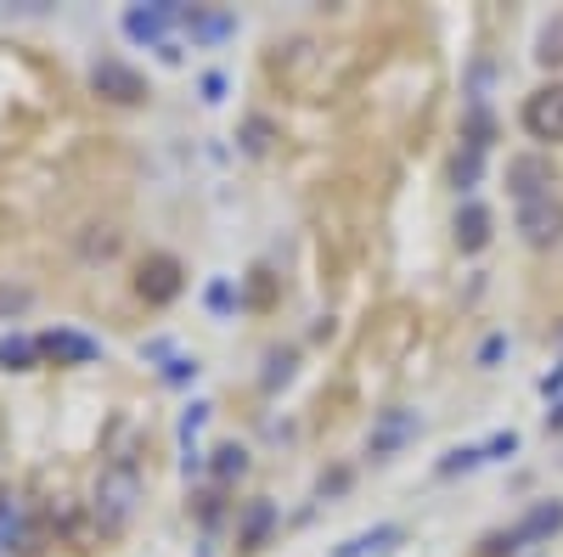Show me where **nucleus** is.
Here are the masks:
<instances>
[{
	"label": "nucleus",
	"instance_id": "nucleus-9",
	"mask_svg": "<svg viewBox=\"0 0 563 557\" xmlns=\"http://www.w3.org/2000/svg\"><path fill=\"white\" fill-rule=\"evenodd\" d=\"M558 530H563V501H541V506H530V513H525V524L512 530V541H547Z\"/></svg>",
	"mask_w": 563,
	"mask_h": 557
},
{
	"label": "nucleus",
	"instance_id": "nucleus-11",
	"mask_svg": "<svg viewBox=\"0 0 563 557\" xmlns=\"http://www.w3.org/2000/svg\"><path fill=\"white\" fill-rule=\"evenodd\" d=\"M34 360H40V338H0V366L29 371Z\"/></svg>",
	"mask_w": 563,
	"mask_h": 557
},
{
	"label": "nucleus",
	"instance_id": "nucleus-8",
	"mask_svg": "<svg viewBox=\"0 0 563 557\" xmlns=\"http://www.w3.org/2000/svg\"><path fill=\"white\" fill-rule=\"evenodd\" d=\"M485 243H490V209L485 203H462V214H456V248L479 254Z\"/></svg>",
	"mask_w": 563,
	"mask_h": 557
},
{
	"label": "nucleus",
	"instance_id": "nucleus-19",
	"mask_svg": "<svg viewBox=\"0 0 563 557\" xmlns=\"http://www.w3.org/2000/svg\"><path fill=\"white\" fill-rule=\"evenodd\" d=\"M512 450H519V439H512V434H501V439H490V456H512Z\"/></svg>",
	"mask_w": 563,
	"mask_h": 557
},
{
	"label": "nucleus",
	"instance_id": "nucleus-17",
	"mask_svg": "<svg viewBox=\"0 0 563 557\" xmlns=\"http://www.w3.org/2000/svg\"><path fill=\"white\" fill-rule=\"evenodd\" d=\"M265 135H271V124H265V119H254V124H249V147H254V153L265 147Z\"/></svg>",
	"mask_w": 563,
	"mask_h": 557
},
{
	"label": "nucleus",
	"instance_id": "nucleus-4",
	"mask_svg": "<svg viewBox=\"0 0 563 557\" xmlns=\"http://www.w3.org/2000/svg\"><path fill=\"white\" fill-rule=\"evenodd\" d=\"M525 130L536 142H563V85H547L525 102Z\"/></svg>",
	"mask_w": 563,
	"mask_h": 557
},
{
	"label": "nucleus",
	"instance_id": "nucleus-14",
	"mask_svg": "<svg viewBox=\"0 0 563 557\" xmlns=\"http://www.w3.org/2000/svg\"><path fill=\"white\" fill-rule=\"evenodd\" d=\"M29 304H34L29 288H0V315H23Z\"/></svg>",
	"mask_w": 563,
	"mask_h": 557
},
{
	"label": "nucleus",
	"instance_id": "nucleus-12",
	"mask_svg": "<svg viewBox=\"0 0 563 557\" xmlns=\"http://www.w3.org/2000/svg\"><path fill=\"white\" fill-rule=\"evenodd\" d=\"M536 57H541L547 68H558V63H563V12H558V18L541 29V40H536Z\"/></svg>",
	"mask_w": 563,
	"mask_h": 557
},
{
	"label": "nucleus",
	"instance_id": "nucleus-6",
	"mask_svg": "<svg viewBox=\"0 0 563 557\" xmlns=\"http://www.w3.org/2000/svg\"><path fill=\"white\" fill-rule=\"evenodd\" d=\"M40 355H45V360H57V366H90V360L102 355V344H97V338H85V333L57 327V333H40Z\"/></svg>",
	"mask_w": 563,
	"mask_h": 557
},
{
	"label": "nucleus",
	"instance_id": "nucleus-16",
	"mask_svg": "<svg viewBox=\"0 0 563 557\" xmlns=\"http://www.w3.org/2000/svg\"><path fill=\"white\" fill-rule=\"evenodd\" d=\"M265 524H271V506H254V519H249V541H260V535H265Z\"/></svg>",
	"mask_w": 563,
	"mask_h": 557
},
{
	"label": "nucleus",
	"instance_id": "nucleus-15",
	"mask_svg": "<svg viewBox=\"0 0 563 557\" xmlns=\"http://www.w3.org/2000/svg\"><path fill=\"white\" fill-rule=\"evenodd\" d=\"M479 153H485V147H467V153L456 158V186H474V180H479Z\"/></svg>",
	"mask_w": 563,
	"mask_h": 557
},
{
	"label": "nucleus",
	"instance_id": "nucleus-7",
	"mask_svg": "<svg viewBox=\"0 0 563 557\" xmlns=\"http://www.w3.org/2000/svg\"><path fill=\"white\" fill-rule=\"evenodd\" d=\"M141 293H147L153 304H169L175 293H180V265L175 259H147V265H141Z\"/></svg>",
	"mask_w": 563,
	"mask_h": 557
},
{
	"label": "nucleus",
	"instance_id": "nucleus-2",
	"mask_svg": "<svg viewBox=\"0 0 563 557\" xmlns=\"http://www.w3.org/2000/svg\"><path fill=\"white\" fill-rule=\"evenodd\" d=\"M519 231L530 248H552L563 243V198H541V203H519Z\"/></svg>",
	"mask_w": 563,
	"mask_h": 557
},
{
	"label": "nucleus",
	"instance_id": "nucleus-10",
	"mask_svg": "<svg viewBox=\"0 0 563 557\" xmlns=\"http://www.w3.org/2000/svg\"><path fill=\"white\" fill-rule=\"evenodd\" d=\"M411 434H417V416H411V411H389L384 423L372 428V456H389V450H395L400 439H411Z\"/></svg>",
	"mask_w": 563,
	"mask_h": 557
},
{
	"label": "nucleus",
	"instance_id": "nucleus-5",
	"mask_svg": "<svg viewBox=\"0 0 563 557\" xmlns=\"http://www.w3.org/2000/svg\"><path fill=\"white\" fill-rule=\"evenodd\" d=\"M175 18H186V12L169 7V0H158V7H130V12H124V34L141 40V45H164V34H169Z\"/></svg>",
	"mask_w": 563,
	"mask_h": 557
},
{
	"label": "nucleus",
	"instance_id": "nucleus-1",
	"mask_svg": "<svg viewBox=\"0 0 563 557\" xmlns=\"http://www.w3.org/2000/svg\"><path fill=\"white\" fill-rule=\"evenodd\" d=\"M552 186H558V175H552V158H541V153H519V158H507V192L519 198V203L558 198Z\"/></svg>",
	"mask_w": 563,
	"mask_h": 557
},
{
	"label": "nucleus",
	"instance_id": "nucleus-3",
	"mask_svg": "<svg viewBox=\"0 0 563 557\" xmlns=\"http://www.w3.org/2000/svg\"><path fill=\"white\" fill-rule=\"evenodd\" d=\"M90 85H97V97H108V102H141L147 97V79L119 57H102L97 68H90Z\"/></svg>",
	"mask_w": 563,
	"mask_h": 557
},
{
	"label": "nucleus",
	"instance_id": "nucleus-18",
	"mask_svg": "<svg viewBox=\"0 0 563 557\" xmlns=\"http://www.w3.org/2000/svg\"><path fill=\"white\" fill-rule=\"evenodd\" d=\"M186 371H198V360H169V383H186Z\"/></svg>",
	"mask_w": 563,
	"mask_h": 557
},
{
	"label": "nucleus",
	"instance_id": "nucleus-20",
	"mask_svg": "<svg viewBox=\"0 0 563 557\" xmlns=\"http://www.w3.org/2000/svg\"><path fill=\"white\" fill-rule=\"evenodd\" d=\"M547 423H552V428H563V405H558V411H552V416H547Z\"/></svg>",
	"mask_w": 563,
	"mask_h": 557
},
{
	"label": "nucleus",
	"instance_id": "nucleus-13",
	"mask_svg": "<svg viewBox=\"0 0 563 557\" xmlns=\"http://www.w3.org/2000/svg\"><path fill=\"white\" fill-rule=\"evenodd\" d=\"M214 456H220V461H214V468H220L225 479H231V474H243V468H249V456H243V445H220Z\"/></svg>",
	"mask_w": 563,
	"mask_h": 557
}]
</instances>
